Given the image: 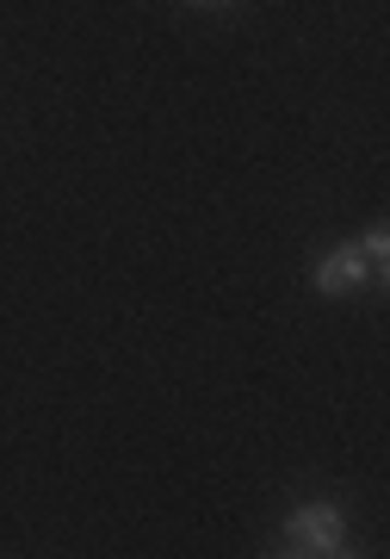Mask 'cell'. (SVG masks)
Returning a JSON list of instances; mask_svg holds the SVG:
<instances>
[{
    "label": "cell",
    "instance_id": "1",
    "mask_svg": "<svg viewBox=\"0 0 390 559\" xmlns=\"http://www.w3.org/2000/svg\"><path fill=\"white\" fill-rule=\"evenodd\" d=\"M285 554H310V559L348 554V516H341V503H329V498L297 503L292 516H285Z\"/></svg>",
    "mask_w": 390,
    "mask_h": 559
},
{
    "label": "cell",
    "instance_id": "3",
    "mask_svg": "<svg viewBox=\"0 0 390 559\" xmlns=\"http://www.w3.org/2000/svg\"><path fill=\"white\" fill-rule=\"evenodd\" d=\"M359 255H366L371 280H378V286H385V261H390V230H385V224H371L366 237H359Z\"/></svg>",
    "mask_w": 390,
    "mask_h": 559
},
{
    "label": "cell",
    "instance_id": "4",
    "mask_svg": "<svg viewBox=\"0 0 390 559\" xmlns=\"http://www.w3.org/2000/svg\"><path fill=\"white\" fill-rule=\"evenodd\" d=\"M186 7H211V13H223V7H230V0H186Z\"/></svg>",
    "mask_w": 390,
    "mask_h": 559
},
{
    "label": "cell",
    "instance_id": "2",
    "mask_svg": "<svg viewBox=\"0 0 390 559\" xmlns=\"http://www.w3.org/2000/svg\"><path fill=\"white\" fill-rule=\"evenodd\" d=\"M366 280H371V267H366V255H359V242H334L329 255L316 261V293H322V299H348Z\"/></svg>",
    "mask_w": 390,
    "mask_h": 559
}]
</instances>
